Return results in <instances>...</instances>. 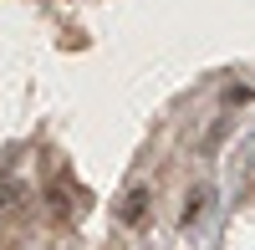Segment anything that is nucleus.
<instances>
[{"label": "nucleus", "mask_w": 255, "mask_h": 250, "mask_svg": "<svg viewBox=\"0 0 255 250\" xmlns=\"http://www.w3.org/2000/svg\"><path fill=\"white\" fill-rule=\"evenodd\" d=\"M143 210H148V189H133V194L123 199V220H128V225H138Z\"/></svg>", "instance_id": "1"}]
</instances>
